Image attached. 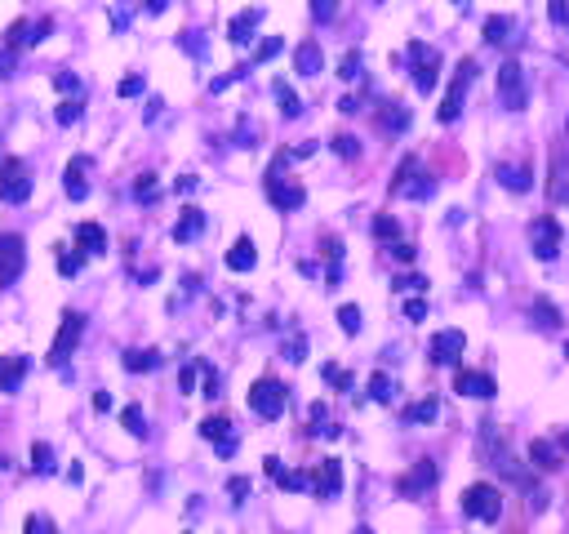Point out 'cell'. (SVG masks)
<instances>
[{"mask_svg":"<svg viewBox=\"0 0 569 534\" xmlns=\"http://www.w3.org/2000/svg\"><path fill=\"white\" fill-rule=\"evenodd\" d=\"M463 512L471 517V521H498V517H503V494H498V485H489V481L467 485L463 490Z\"/></svg>","mask_w":569,"mask_h":534,"instance_id":"6da1fadb","label":"cell"},{"mask_svg":"<svg viewBox=\"0 0 569 534\" xmlns=\"http://www.w3.org/2000/svg\"><path fill=\"white\" fill-rule=\"evenodd\" d=\"M561 241H565V232H561V218H556V214H538V218L529 223V245H534V254H538L543 263H552V259L561 254Z\"/></svg>","mask_w":569,"mask_h":534,"instance_id":"7a4b0ae2","label":"cell"},{"mask_svg":"<svg viewBox=\"0 0 569 534\" xmlns=\"http://www.w3.org/2000/svg\"><path fill=\"white\" fill-rule=\"evenodd\" d=\"M32 196V174H27V160L9 157L0 160V201L5 205H23Z\"/></svg>","mask_w":569,"mask_h":534,"instance_id":"3957f363","label":"cell"},{"mask_svg":"<svg viewBox=\"0 0 569 534\" xmlns=\"http://www.w3.org/2000/svg\"><path fill=\"white\" fill-rule=\"evenodd\" d=\"M285 405H289L285 383H276V378H259V383L250 387V410H254L259 419H280Z\"/></svg>","mask_w":569,"mask_h":534,"instance_id":"277c9868","label":"cell"},{"mask_svg":"<svg viewBox=\"0 0 569 534\" xmlns=\"http://www.w3.org/2000/svg\"><path fill=\"white\" fill-rule=\"evenodd\" d=\"M476 81V58H463L459 62V72H454V85H450V94H445V103H441V111H436V120L441 125H454L459 116H463V94L467 85Z\"/></svg>","mask_w":569,"mask_h":534,"instance_id":"5b68a950","label":"cell"},{"mask_svg":"<svg viewBox=\"0 0 569 534\" xmlns=\"http://www.w3.org/2000/svg\"><path fill=\"white\" fill-rule=\"evenodd\" d=\"M267 201H271L276 210H303L308 187H303V183H294V178H285L280 169H267Z\"/></svg>","mask_w":569,"mask_h":534,"instance_id":"8992f818","label":"cell"},{"mask_svg":"<svg viewBox=\"0 0 569 534\" xmlns=\"http://www.w3.org/2000/svg\"><path fill=\"white\" fill-rule=\"evenodd\" d=\"M27 267V245L18 232H0V285H14Z\"/></svg>","mask_w":569,"mask_h":534,"instance_id":"52a82bcc","label":"cell"},{"mask_svg":"<svg viewBox=\"0 0 569 534\" xmlns=\"http://www.w3.org/2000/svg\"><path fill=\"white\" fill-rule=\"evenodd\" d=\"M410 62H414V90L418 94H431L436 90V72H441V53L431 50V45H422V41H414L410 45Z\"/></svg>","mask_w":569,"mask_h":534,"instance_id":"ba28073f","label":"cell"},{"mask_svg":"<svg viewBox=\"0 0 569 534\" xmlns=\"http://www.w3.org/2000/svg\"><path fill=\"white\" fill-rule=\"evenodd\" d=\"M81 334H85V317H81V312H62L58 339H53V348H50V366H62V361H67V357L76 352Z\"/></svg>","mask_w":569,"mask_h":534,"instance_id":"9c48e42d","label":"cell"},{"mask_svg":"<svg viewBox=\"0 0 569 534\" xmlns=\"http://www.w3.org/2000/svg\"><path fill=\"white\" fill-rule=\"evenodd\" d=\"M498 99L507 111H520L525 107V67H520L517 58H507L503 67H498Z\"/></svg>","mask_w":569,"mask_h":534,"instance_id":"30bf717a","label":"cell"},{"mask_svg":"<svg viewBox=\"0 0 569 534\" xmlns=\"http://www.w3.org/2000/svg\"><path fill=\"white\" fill-rule=\"evenodd\" d=\"M463 348H467V334H463V329H441V334L431 339L427 357H431L436 366H454V361L463 357Z\"/></svg>","mask_w":569,"mask_h":534,"instance_id":"8fae6325","label":"cell"},{"mask_svg":"<svg viewBox=\"0 0 569 534\" xmlns=\"http://www.w3.org/2000/svg\"><path fill=\"white\" fill-rule=\"evenodd\" d=\"M201 436L218 445V454H223V459H232V454H236V445H241V441H236V432H232V419H223V415H209L205 424H201Z\"/></svg>","mask_w":569,"mask_h":534,"instance_id":"7c38bea8","label":"cell"},{"mask_svg":"<svg viewBox=\"0 0 569 534\" xmlns=\"http://www.w3.org/2000/svg\"><path fill=\"white\" fill-rule=\"evenodd\" d=\"M454 392H463V396H471V401H489L498 387H494V378L485 370H459L454 374Z\"/></svg>","mask_w":569,"mask_h":534,"instance_id":"4fadbf2b","label":"cell"},{"mask_svg":"<svg viewBox=\"0 0 569 534\" xmlns=\"http://www.w3.org/2000/svg\"><path fill=\"white\" fill-rule=\"evenodd\" d=\"M311 490H316L320 499H334V494L343 490V463H338V459H320L316 472H311Z\"/></svg>","mask_w":569,"mask_h":534,"instance_id":"5bb4252c","label":"cell"},{"mask_svg":"<svg viewBox=\"0 0 569 534\" xmlns=\"http://www.w3.org/2000/svg\"><path fill=\"white\" fill-rule=\"evenodd\" d=\"M85 174H90V157H76L67 165V174H62V187H67V196L71 201H85L90 196V183H85Z\"/></svg>","mask_w":569,"mask_h":534,"instance_id":"9a60e30c","label":"cell"},{"mask_svg":"<svg viewBox=\"0 0 569 534\" xmlns=\"http://www.w3.org/2000/svg\"><path fill=\"white\" fill-rule=\"evenodd\" d=\"M201 232H205V214L196 210V205H187V210L178 214V223H174V241L187 245V241H196Z\"/></svg>","mask_w":569,"mask_h":534,"instance_id":"2e32d148","label":"cell"},{"mask_svg":"<svg viewBox=\"0 0 569 534\" xmlns=\"http://www.w3.org/2000/svg\"><path fill=\"white\" fill-rule=\"evenodd\" d=\"M259 23H262V9H241V14L232 18V27H227V36H232V45H250V41H254L250 32H254Z\"/></svg>","mask_w":569,"mask_h":534,"instance_id":"e0dca14e","label":"cell"},{"mask_svg":"<svg viewBox=\"0 0 569 534\" xmlns=\"http://www.w3.org/2000/svg\"><path fill=\"white\" fill-rule=\"evenodd\" d=\"M76 250H81V254H103L107 232L99 223H76Z\"/></svg>","mask_w":569,"mask_h":534,"instance_id":"ac0fdd59","label":"cell"},{"mask_svg":"<svg viewBox=\"0 0 569 534\" xmlns=\"http://www.w3.org/2000/svg\"><path fill=\"white\" fill-rule=\"evenodd\" d=\"M27 378V357H0V392H18Z\"/></svg>","mask_w":569,"mask_h":534,"instance_id":"d6986e66","label":"cell"},{"mask_svg":"<svg viewBox=\"0 0 569 534\" xmlns=\"http://www.w3.org/2000/svg\"><path fill=\"white\" fill-rule=\"evenodd\" d=\"M431 485H436V463L422 459L410 477H401V494H422V490H431Z\"/></svg>","mask_w":569,"mask_h":534,"instance_id":"ffe728a7","label":"cell"},{"mask_svg":"<svg viewBox=\"0 0 569 534\" xmlns=\"http://www.w3.org/2000/svg\"><path fill=\"white\" fill-rule=\"evenodd\" d=\"M529 463L543 468V472H556V468H561V450H556L552 441L538 436V441H529Z\"/></svg>","mask_w":569,"mask_h":534,"instance_id":"44dd1931","label":"cell"},{"mask_svg":"<svg viewBox=\"0 0 569 534\" xmlns=\"http://www.w3.org/2000/svg\"><path fill=\"white\" fill-rule=\"evenodd\" d=\"M254 263H259V250H254L250 236H241V241L227 250V267H232V272H250Z\"/></svg>","mask_w":569,"mask_h":534,"instance_id":"7402d4cb","label":"cell"},{"mask_svg":"<svg viewBox=\"0 0 569 534\" xmlns=\"http://www.w3.org/2000/svg\"><path fill=\"white\" fill-rule=\"evenodd\" d=\"M320 62H325V58H320V45H316V41H303V45L294 50V72H299V76H316Z\"/></svg>","mask_w":569,"mask_h":534,"instance_id":"603a6c76","label":"cell"},{"mask_svg":"<svg viewBox=\"0 0 569 534\" xmlns=\"http://www.w3.org/2000/svg\"><path fill=\"white\" fill-rule=\"evenodd\" d=\"M498 183L507 187V192H529L534 183H529V165H498Z\"/></svg>","mask_w":569,"mask_h":534,"instance_id":"cb8c5ba5","label":"cell"},{"mask_svg":"<svg viewBox=\"0 0 569 534\" xmlns=\"http://www.w3.org/2000/svg\"><path fill=\"white\" fill-rule=\"evenodd\" d=\"M160 366V352H152V348H134V352H125V370L129 374H147V370H156Z\"/></svg>","mask_w":569,"mask_h":534,"instance_id":"d4e9b609","label":"cell"},{"mask_svg":"<svg viewBox=\"0 0 569 534\" xmlns=\"http://www.w3.org/2000/svg\"><path fill=\"white\" fill-rule=\"evenodd\" d=\"M436 415H441V401H436V396H422V401H414V405L405 410L410 424H431Z\"/></svg>","mask_w":569,"mask_h":534,"instance_id":"484cf974","label":"cell"},{"mask_svg":"<svg viewBox=\"0 0 569 534\" xmlns=\"http://www.w3.org/2000/svg\"><path fill=\"white\" fill-rule=\"evenodd\" d=\"M383 120V129H392V134H401V129H410V111L401 103H387V111L378 116Z\"/></svg>","mask_w":569,"mask_h":534,"instance_id":"4316f807","label":"cell"},{"mask_svg":"<svg viewBox=\"0 0 569 534\" xmlns=\"http://www.w3.org/2000/svg\"><path fill=\"white\" fill-rule=\"evenodd\" d=\"M507 27H512V18H507V14H489V18H485V41H489V45L507 41Z\"/></svg>","mask_w":569,"mask_h":534,"instance_id":"83f0119b","label":"cell"},{"mask_svg":"<svg viewBox=\"0 0 569 534\" xmlns=\"http://www.w3.org/2000/svg\"><path fill=\"white\" fill-rule=\"evenodd\" d=\"M534 317H538V325L552 329V325H561V308H556L547 294H538V299H534Z\"/></svg>","mask_w":569,"mask_h":534,"instance_id":"f1b7e54d","label":"cell"},{"mask_svg":"<svg viewBox=\"0 0 569 534\" xmlns=\"http://www.w3.org/2000/svg\"><path fill=\"white\" fill-rule=\"evenodd\" d=\"M276 99H280V111L294 120V116H303V103H299V94L285 85V81H276Z\"/></svg>","mask_w":569,"mask_h":534,"instance_id":"f546056e","label":"cell"},{"mask_svg":"<svg viewBox=\"0 0 569 534\" xmlns=\"http://www.w3.org/2000/svg\"><path fill=\"white\" fill-rule=\"evenodd\" d=\"M120 424H125L129 436H147V419H143V410H138V405H125V410H120Z\"/></svg>","mask_w":569,"mask_h":534,"instance_id":"4dcf8cb0","label":"cell"},{"mask_svg":"<svg viewBox=\"0 0 569 534\" xmlns=\"http://www.w3.org/2000/svg\"><path fill=\"white\" fill-rule=\"evenodd\" d=\"M374 236H378V241H401V223H396L392 214H378V218H374Z\"/></svg>","mask_w":569,"mask_h":534,"instance_id":"1f68e13d","label":"cell"},{"mask_svg":"<svg viewBox=\"0 0 569 534\" xmlns=\"http://www.w3.org/2000/svg\"><path fill=\"white\" fill-rule=\"evenodd\" d=\"M414 174H418V160H414V157H405L401 165H396V178H392V192H405Z\"/></svg>","mask_w":569,"mask_h":534,"instance_id":"d6a6232c","label":"cell"},{"mask_svg":"<svg viewBox=\"0 0 569 534\" xmlns=\"http://www.w3.org/2000/svg\"><path fill=\"white\" fill-rule=\"evenodd\" d=\"M392 392H396V383H392L383 370L369 378V396H374V401H392Z\"/></svg>","mask_w":569,"mask_h":534,"instance_id":"836d02e7","label":"cell"},{"mask_svg":"<svg viewBox=\"0 0 569 534\" xmlns=\"http://www.w3.org/2000/svg\"><path fill=\"white\" fill-rule=\"evenodd\" d=\"M32 468H36V472H53V450L45 445V441L32 445Z\"/></svg>","mask_w":569,"mask_h":534,"instance_id":"e575fe53","label":"cell"},{"mask_svg":"<svg viewBox=\"0 0 569 534\" xmlns=\"http://www.w3.org/2000/svg\"><path fill=\"white\" fill-rule=\"evenodd\" d=\"M431 192H436V178H427V174H418V183L405 187V196H410V201H427Z\"/></svg>","mask_w":569,"mask_h":534,"instance_id":"d590c367","label":"cell"},{"mask_svg":"<svg viewBox=\"0 0 569 534\" xmlns=\"http://www.w3.org/2000/svg\"><path fill=\"white\" fill-rule=\"evenodd\" d=\"M338 325H343L347 334H361V308H356V303H347V308H338Z\"/></svg>","mask_w":569,"mask_h":534,"instance_id":"8d00e7d4","label":"cell"},{"mask_svg":"<svg viewBox=\"0 0 569 534\" xmlns=\"http://www.w3.org/2000/svg\"><path fill=\"white\" fill-rule=\"evenodd\" d=\"M338 76H343V81H356V76H361V53H356V50L343 53V62H338Z\"/></svg>","mask_w":569,"mask_h":534,"instance_id":"74e56055","label":"cell"},{"mask_svg":"<svg viewBox=\"0 0 569 534\" xmlns=\"http://www.w3.org/2000/svg\"><path fill=\"white\" fill-rule=\"evenodd\" d=\"M334 152H338V157H361V143H356V138H352V134H338V138H334Z\"/></svg>","mask_w":569,"mask_h":534,"instance_id":"f35d334b","label":"cell"},{"mask_svg":"<svg viewBox=\"0 0 569 534\" xmlns=\"http://www.w3.org/2000/svg\"><path fill=\"white\" fill-rule=\"evenodd\" d=\"M81 267H85V254H67V250L58 254V272H62V276H76Z\"/></svg>","mask_w":569,"mask_h":534,"instance_id":"ab89813d","label":"cell"},{"mask_svg":"<svg viewBox=\"0 0 569 534\" xmlns=\"http://www.w3.org/2000/svg\"><path fill=\"white\" fill-rule=\"evenodd\" d=\"M325 383H334V387H338V392H347V387H352V374L347 370H338V366H325Z\"/></svg>","mask_w":569,"mask_h":534,"instance_id":"60d3db41","label":"cell"},{"mask_svg":"<svg viewBox=\"0 0 569 534\" xmlns=\"http://www.w3.org/2000/svg\"><path fill=\"white\" fill-rule=\"evenodd\" d=\"M396 290H401V294H422V290H427V276H396Z\"/></svg>","mask_w":569,"mask_h":534,"instance_id":"b9f144b4","label":"cell"},{"mask_svg":"<svg viewBox=\"0 0 569 534\" xmlns=\"http://www.w3.org/2000/svg\"><path fill=\"white\" fill-rule=\"evenodd\" d=\"M134 196H138V201H156V174H143V178L134 183Z\"/></svg>","mask_w":569,"mask_h":534,"instance_id":"7bdbcfd3","label":"cell"},{"mask_svg":"<svg viewBox=\"0 0 569 534\" xmlns=\"http://www.w3.org/2000/svg\"><path fill=\"white\" fill-rule=\"evenodd\" d=\"M81 120V103H58V125H76Z\"/></svg>","mask_w":569,"mask_h":534,"instance_id":"ee69618b","label":"cell"},{"mask_svg":"<svg viewBox=\"0 0 569 534\" xmlns=\"http://www.w3.org/2000/svg\"><path fill=\"white\" fill-rule=\"evenodd\" d=\"M280 45H285L280 36H267V41L259 45V53H254V58H259V62H262V58H276V53H280Z\"/></svg>","mask_w":569,"mask_h":534,"instance_id":"f6af8a7d","label":"cell"},{"mask_svg":"<svg viewBox=\"0 0 569 534\" xmlns=\"http://www.w3.org/2000/svg\"><path fill=\"white\" fill-rule=\"evenodd\" d=\"M27 534H58L50 517H27Z\"/></svg>","mask_w":569,"mask_h":534,"instance_id":"bcb514c9","label":"cell"},{"mask_svg":"<svg viewBox=\"0 0 569 534\" xmlns=\"http://www.w3.org/2000/svg\"><path fill=\"white\" fill-rule=\"evenodd\" d=\"M134 94H143V76H125L120 81V99H134Z\"/></svg>","mask_w":569,"mask_h":534,"instance_id":"7dc6e473","label":"cell"},{"mask_svg":"<svg viewBox=\"0 0 569 534\" xmlns=\"http://www.w3.org/2000/svg\"><path fill=\"white\" fill-rule=\"evenodd\" d=\"M227 494H232V499L241 503V499L250 494V481H245V477H232V481H227Z\"/></svg>","mask_w":569,"mask_h":534,"instance_id":"c3c4849f","label":"cell"},{"mask_svg":"<svg viewBox=\"0 0 569 534\" xmlns=\"http://www.w3.org/2000/svg\"><path fill=\"white\" fill-rule=\"evenodd\" d=\"M303 352H308V339H303V334H299V339H289L285 357H289V361H303Z\"/></svg>","mask_w":569,"mask_h":534,"instance_id":"681fc988","label":"cell"},{"mask_svg":"<svg viewBox=\"0 0 569 534\" xmlns=\"http://www.w3.org/2000/svg\"><path fill=\"white\" fill-rule=\"evenodd\" d=\"M196 370H201V366H183V374H178V387H183V392L196 387Z\"/></svg>","mask_w":569,"mask_h":534,"instance_id":"f907efd6","label":"cell"},{"mask_svg":"<svg viewBox=\"0 0 569 534\" xmlns=\"http://www.w3.org/2000/svg\"><path fill=\"white\" fill-rule=\"evenodd\" d=\"M392 254H396L401 263H414V245H410V241H396V245H392Z\"/></svg>","mask_w":569,"mask_h":534,"instance_id":"816d5d0a","label":"cell"},{"mask_svg":"<svg viewBox=\"0 0 569 534\" xmlns=\"http://www.w3.org/2000/svg\"><path fill=\"white\" fill-rule=\"evenodd\" d=\"M405 317L422 320V317H427V303H422V299H410V303H405Z\"/></svg>","mask_w":569,"mask_h":534,"instance_id":"f5cc1de1","label":"cell"},{"mask_svg":"<svg viewBox=\"0 0 569 534\" xmlns=\"http://www.w3.org/2000/svg\"><path fill=\"white\" fill-rule=\"evenodd\" d=\"M547 14H552V23H569V5H547Z\"/></svg>","mask_w":569,"mask_h":534,"instance_id":"db71d44e","label":"cell"},{"mask_svg":"<svg viewBox=\"0 0 569 534\" xmlns=\"http://www.w3.org/2000/svg\"><path fill=\"white\" fill-rule=\"evenodd\" d=\"M58 90H71V94H76V90H81V81H76V76H67V72H62V76H58Z\"/></svg>","mask_w":569,"mask_h":534,"instance_id":"11a10c76","label":"cell"},{"mask_svg":"<svg viewBox=\"0 0 569 534\" xmlns=\"http://www.w3.org/2000/svg\"><path fill=\"white\" fill-rule=\"evenodd\" d=\"M94 410H111V396H107V392H94Z\"/></svg>","mask_w":569,"mask_h":534,"instance_id":"9f6ffc18","label":"cell"},{"mask_svg":"<svg viewBox=\"0 0 569 534\" xmlns=\"http://www.w3.org/2000/svg\"><path fill=\"white\" fill-rule=\"evenodd\" d=\"M561 450H569V427H565V432H561Z\"/></svg>","mask_w":569,"mask_h":534,"instance_id":"6f0895ef","label":"cell"},{"mask_svg":"<svg viewBox=\"0 0 569 534\" xmlns=\"http://www.w3.org/2000/svg\"><path fill=\"white\" fill-rule=\"evenodd\" d=\"M0 468H5V463H0Z\"/></svg>","mask_w":569,"mask_h":534,"instance_id":"680465c9","label":"cell"}]
</instances>
